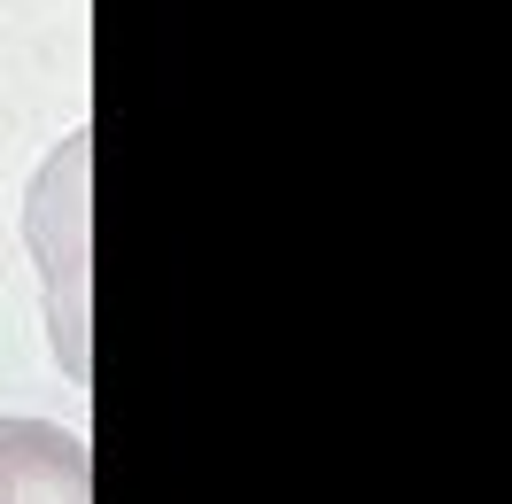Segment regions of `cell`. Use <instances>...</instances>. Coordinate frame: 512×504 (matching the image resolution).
I'll return each mask as SVG.
<instances>
[{
  "label": "cell",
  "instance_id": "cell-1",
  "mask_svg": "<svg viewBox=\"0 0 512 504\" xmlns=\"http://www.w3.org/2000/svg\"><path fill=\"white\" fill-rule=\"evenodd\" d=\"M0 504H94V458L55 419H0Z\"/></svg>",
  "mask_w": 512,
  "mask_h": 504
}]
</instances>
